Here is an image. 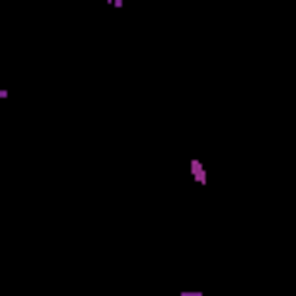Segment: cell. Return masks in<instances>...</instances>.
<instances>
[{"label":"cell","mask_w":296,"mask_h":296,"mask_svg":"<svg viewBox=\"0 0 296 296\" xmlns=\"http://www.w3.org/2000/svg\"><path fill=\"white\" fill-rule=\"evenodd\" d=\"M192 178H195L199 185H206V167H202L199 160H192Z\"/></svg>","instance_id":"1"}]
</instances>
